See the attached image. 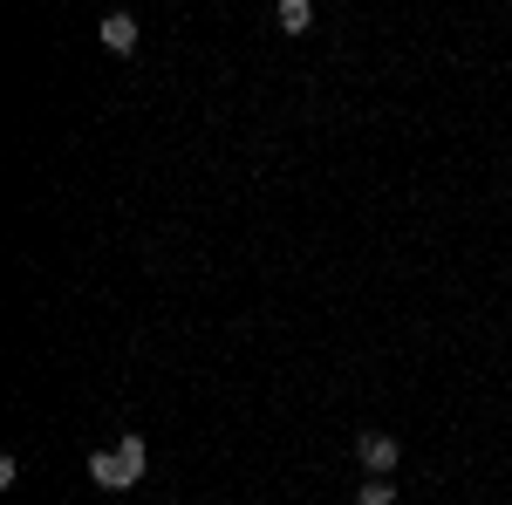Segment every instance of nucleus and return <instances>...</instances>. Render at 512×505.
<instances>
[{"label":"nucleus","mask_w":512,"mask_h":505,"mask_svg":"<svg viewBox=\"0 0 512 505\" xmlns=\"http://www.w3.org/2000/svg\"><path fill=\"white\" fill-rule=\"evenodd\" d=\"M117 458L137 471V485H144V471H151V444H144L137 430H123V437H117Z\"/></svg>","instance_id":"nucleus-4"},{"label":"nucleus","mask_w":512,"mask_h":505,"mask_svg":"<svg viewBox=\"0 0 512 505\" xmlns=\"http://www.w3.org/2000/svg\"><path fill=\"white\" fill-rule=\"evenodd\" d=\"M355 505H396V485H390V478H362Z\"/></svg>","instance_id":"nucleus-6"},{"label":"nucleus","mask_w":512,"mask_h":505,"mask_svg":"<svg viewBox=\"0 0 512 505\" xmlns=\"http://www.w3.org/2000/svg\"><path fill=\"white\" fill-rule=\"evenodd\" d=\"M96 35H103L110 55H137V14H103V28H96Z\"/></svg>","instance_id":"nucleus-3"},{"label":"nucleus","mask_w":512,"mask_h":505,"mask_svg":"<svg viewBox=\"0 0 512 505\" xmlns=\"http://www.w3.org/2000/svg\"><path fill=\"white\" fill-rule=\"evenodd\" d=\"M89 478H96L103 492H137V471L117 458V444H110V451H89Z\"/></svg>","instance_id":"nucleus-2"},{"label":"nucleus","mask_w":512,"mask_h":505,"mask_svg":"<svg viewBox=\"0 0 512 505\" xmlns=\"http://www.w3.org/2000/svg\"><path fill=\"white\" fill-rule=\"evenodd\" d=\"M355 465H362V478H390L403 465V444H396L390 430H362L355 437Z\"/></svg>","instance_id":"nucleus-1"},{"label":"nucleus","mask_w":512,"mask_h":505,"mask_svg":"<svg viewBox=\"0 0 512 505\" xmlns=\"http://www.w3.org/2000/svg\"><path fill=\"white\" fill-rule=\"evenodd\" d=\"M506 505H512V499H506Z\"/></svg>","instance_id":"nucleus-7"},{"label":"nucleus","mask_w":512,"mask_h":505,"mask_svg":"<svg viewBox=\"0 0 512 505\" xmlns=\"http://www.w3.org/2000/svg\"><path fill=\"white\" fill-rule=\"evenodd\" d=\"M274 21L287 28V35H308V28H315V7H308V0H280Z\"/></svg>","instance_id":"nucleus-5"}]
</instances>
